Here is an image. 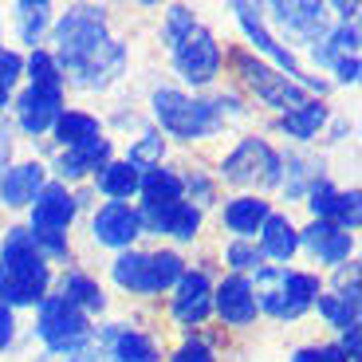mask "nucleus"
Segmentation results:
<instances>
[{
  "mask_svg": "<svg viewBox=\"0 0 362 362\" xmlns=\"http://www.w3.org/2000/svg\"><path fill=\"white\" fill-rule=\"evenodd\" d=\"M55 67L59 79L83 90H103L122 75L127 52L115 36H107L103 8H71L55 28Z\"/></svg>",
  "mask_w": 362,
  "mask_h": 362,
  "instance_id": "obj_1",
  "label": "nucleus"
},
{
  "mask_svg": "<svg viewBox=\"0 0 362 362\" xmlns=\"http://www.w3.org/2000/svg\"><path fill=\"white\" fill-rule=\"evenodd\" d=\"M47 260L36 248L28 228H8L4 236V248H0V303H40L47 291Z\"/></svg>",
  "mask_w": 362,
  "mask_h": 362,
  "instance_id": "obj_2",
  "label": "nucleus"
},
{
  "mask_svg": "<svg viewBox=\"0 0 362 362\" xmlns=\"http://www.w3.org/2000/svg\"><path fill=\"white\" fill-rule=\"evenodd\" d=\"M256 296V308H264L276 319H299L303 311L319 299V280L308 272H276L264 268L260 272V291Z\"/></svg>",
  "mask_w": 362,
  "mask_h": 362,
  "instance_id": "obj_3",
  "label": "nucleus"
},
{
  "mask_svg": "<svg viewBox=\"0 0 362 362\" xmlns=\"http://www.w3.org/2000/svg\"><path fill=\"white\" fill-rule=\"evenodd\" d=\"M221 107L225 103L189 99L181 90H154V115L170 134L177 138H205L221 127Z\"/></svg>",
  "mask_w": 362,
  "mask_h": 362,
  "instance_id": "obj_4",
  "label": "nucleus"
},
{
  "mask_svg": "<svg viewBox=\"0 0 362 362\" xmlns=\"http://www.w3.org/2000/svg\"><path fill=\"white\" fill-rule=\"evenodd\" d=\"M177 252H122L115 260V280L130 291H165L181 280Z\"/></svg>",
  "mask_w": 362,
  "mask_h": 362,
  "instance_id": "obj_5",
  "label": "nucleus"
},
{
  "mask_svg": "<svg viewBox=\"0 0 362 362\" xmlns=\"http://www.w3.org/2000/svg\"><path fill=\"white\" fill-rule=\"evenodd\" d=\"M40 339L52 351H75L87 339V315L64 296L40 299Z\"/></svg>",
  "mask_w": 362,
  "mask_h": 362,
  "instance_id": "obj_6",
  "label": "nucleus"
},
{
  "mask_svg": "<svg viewBox=\"0 0 362 362\" xmlns=\"http://www.w3.org/2000/svg\"><path fill=\"white\" fill-rule=\"evenodd\" d=\"M225 177L240 185H280V158L268 142L245 138L233 154L225 158Z\"/></svg>",
  "mask_w": 362,
  "mask_h": 362,
  "instance_id": "obj_7",
  "label": "nucleus"
},
{
  "mask_svg": "<svg viewBox=\"0 0 362 362\" xmlns=\"http://www.w3.org/2000/svg\"><path fill=\"white\" fill-rule=\"evenodd\" d=\"M173 59H177V71L189 83H209L221 67V47L205 28L193 24L189 32L173 44Z\"/></svg>",
  "mask_w": 362,
  "mask_h": 362,
  "instance_id": "obj_8",
  "label": "nucleus"
},
{
  "mask_svg": "<svg viewBox=\"0 0 362 362\" xmlns=\"http://www.w3.org/2000/svg\"><path fill=\"white\" fill-rule=\"evenodd\" d=\"M236 67H240L245 83L256 90V95H260L264 103H268V107H280L284 115H288V110H296L299 103H303V90H299L296 83L288 79V75H276L272 67L256 64V59H252L248 52H240V55H236Z\"/></svg>",
  "mask_w": 362,
  "mask_h": 362,
  "instance_id": "obj_9",
  "label": "nucleus"
},
{
  "mask_svg": "<svg viewBox=\"0 0 362 362\" xmlns=\"http://www.w3.org/2000/svg\"><path fill=\"white\" fill-rule=\"evenodd\" d=\"M75 217V197L64 185H44L36 193V209H32V236H64V228Z\"/></svg>",
  "mask_w": 362,
  "mask_h": 362,
  "instance_id": "obj_10",
  "label": "nucleus"
},
{
  "mask_svg": "<svg viewBox=\"0 0 362 362\" xmlns=\"http://www.w3.org/2000/svg\"><path fill=\"white\" fill-rule=\"evenodd\" d=\"M146 228L165 236H177V240H193L201 228V209L185 205V201H170V205H146V213H138Z\"/></svg>",
  "mask_w": 362,
  "mask_h": 362,
  "instance_id": "obj_11",
  "label": "nucleus"
},
{
  "mask_svg": "<svg viewBox=\"0 0 362 362\" xmlns=\"http://www.w3.org/2000/svg\"><path fill=\"white\" fill-rule=\"evenodd\" d=\"M59 103H64V87H28L16 103L20 127H24L28 134H44L47 127H55V118L64 115Z\"/></svg>",
  "mask_w": 362,
  "mask_h": 362,
  "instance_id": "obj_12",
  "label": "nucleus"
},
{
  "mask_svg": "<svg viewBox=\"0 0 362 362\" xmlns=\"http://www.w3.org/2000/svg\"><path fill=\"white\" fill-rule=\"evenodd\" d=\"M138 233H142V221H138V213L130 205L110 201V205H103L99 213H95V240H99V245L130 248V240H134Z\"/></svg>",
  "mask_w": 362,
  "mask_h": 362,
  "instance_id": "obj_13",
  "label": "nucleus"
},
{
  "mask_svg": "<svg viewBox=\"0 0 362 362\" xmlns=\"http://www.w3.org/2000/svg\"><path fill=\"white\" fill-rule=\"evenodd\" d=\"M209 308H213V288H209L205 272H189L177 280V296H173V315L181 319L185 327L205 323Z\"/></svg>",
  "mask_w": 362,
  "mask_h": 362,
  "instance_id": "obj_14",
  "label": "nucleus"
},
{
  "mask_svg": "<svg viewBox=\"0 0 362 362\" xmlns=\"http://www.w3.org/2000/svg\"><path fill=\"white\" fill-rule=\"evenodd\" d=\"M308 205L319 221H327V225H339V228L358 225V193H339V189H331L327 181H315Z\"/></svg>",
  "mask_w": 362,
  "mask_h": 362,
  "instance_id": "obj_15",
  "label": "nucleus"
},
{
  "mask_svg": "<svg viewBox=\"0 0 362 362\" xmlns=\"http://www.w3.org/2000/svg\"><path fill=\"white\" fill-rule=\"evenodd\" d=\"M252 284L245 280V276H228L225 284L217 288V296H213V303H217V311L225 315V323L233 327H245L256 319V296H252Z\"/></svg>",
  "mask_w": 362,
  "mask_h": 362,
  "instance_id": "obj_16",
  "label": "nucleus"
},
{
  "mask_svg": "<svg viewBox=\"0 0 362 362\" xmlns=\"http://www.w3.org/2000/svg\"><path fill=\"white\" fill-rule=\"evenodd\" d=\"M40 189H44V165H36V162L12 165V170L0 177V197H4V205H12V209L32 205Z\"/></svg>",
  "mask_w": 362,
  "mask_h": 362,
  "instance_id": "obj_17",
  "label": "nucleus"
},
{
  "mask_svg": "<svg viewBox=\"0 0 362 362\" xmlns=\"http://www.w3.org/2000/svg\"><path fill=\"white\" fill-rule=\"evenodd\" d=\"M303 245L319 256L323 264H343L351 256V233L339 225H327V221H315V225L303 233Z\"/></svg>",
  "mask_w": 362,
  "mask_h": 362,
  "instance_id": "obj_18",
  "label": "nucleus"
},
{
  "mask_svg": "<svg viewBox=\"0 0 362 362\" xmlns=\"http://www.w3.org/2000/svg\"><path fill=\"white\" fill-rule=\"evenodd\" d=\"M110 162V142L107 138H90V142H79V146H67L59 154V173L64 177H83L90 170H103Z\"/></svg>",
  "mask_w": 362,
  "mask_h": 362,
  "instance_id": "obj_19",
  "label": "nucleus"
},
{
  "mask_svg": "<svg viewBox=\"0 0 362 362\" xmlns=\"http://www.w3.org/2000/svg\"><path fill=\"white\" fill-rule=\"evenodd\" d=\"M272 12H276V20H280L284 28H291V32H299L303 40H315L327 32V8L323 4H272Z\"/></svg>",
  "mask_w": 362,
  "mask_h": 362,
  "instance_id": "obj_20",
  "label": "nucleus"
},
{
  "mask_svg": "<svg viewBox=\"0 0 362 362\" xmlns=\"http://www.w3.org/2000/svg\"><path fill=\"white\" fill-rule=\"evenodd\" d=\"M236 16H240V24H245V32H248V40H252L260 52H268L272 59L280 67H288V75H299V64H296V55L288 52V47H280L276 40L268 36V28H264V20H260V12L252 8V4H236Z\"/></svg>",
  "mask_w": 362,
  "mask_h": 362,
  "instance_id": "obj_21",
  "label": "nucleus"
},
{
  "mask_svg": "<svg viewBox=\"0 0 362 362\" xmlns=\"http://www.w3.org/2000/svg\"><path fill=\"white\" fill-rule=\"evenodd\" d=\"M268 217H272V209H268V201H260V197H236L233 205L225 209V225L233 228L236 236L260 233Z\"/></svg>",
  "mask_w": 362,
  "mask_h": 362,
  "instance_id": "obj_22",
  "label": "nucleus"
},
{
  "mask_svg": "<svg viewBox=\"0 0 362 362\" xmlns=\"http://www.w3.org/2000/svg\"><path fill=\"white\" fill-rule=\"evenodd\" d=\"M181 189H185V181H181L173 170H162V165H154V170L138 181V193L146 197V205H170V201H181Z\"/></svg>",
  "mask_w": 362,
  "mask_h": 362,
  "instance_id": "obj_23",
  "label": "nucleus"
},
{
  "mask_svg": "<svg viewBox=\"0 0 362 362\" xmlns=\"http://www.w3.org/2000/svg\"><path fill=\"white\" fill-rule=\"evenodd\" d=\"M260 233H264V252H268L272 260H291V252L299 248V233L291 228L288 217H276V213H272Z\"/></svg>",
  "mask_w": 362,
  "mask_h": 362,
  "instance_id": "obj_24",
  "label": "nucleus"
},
{
  "mask_svg": "<svg viewBox=\"0 0 362 362\" xmlns=\"http://www.w3.org/2000/svg\"><path fill=\"white\" fill-rule=\"evenodd\" d=\"M138 170L130 162H107L99 170V189L107 193V197H115L118 205H122V201L130 197V193H138Z\"/></svg>",
  "mask_w": 362,
  "mask_h": 362,
  "instance_id": "obj_25",
  "label": "nucleus"
},
{
  "mask_svg": "<svg viewBox=\"0 0 362 362\" xmlns=\"http://www.w3.org/2000/svg\"><path fill=\"white\" fill-rule=\"evenodd\" d=\"M323 122H327V107H323V103H299L296 110H288V115H284L280 127L288 130L291 138L308 142V138L319 134V127H323Z\"/></svg>",
  "mask_w": 362,
  "mask_h": 362,
  "instance_id": "obj_26",
  "label": "nucleus"
},
{
  "mask_svg": "<svg viewBox=\"0 0 362 362\" xmlns=\"http://www.w3.org/2000/svg\"><path fill=\"white\" fill-rule=\"evenodd\" d=\"M64 299L67 303H75V308H87V311H103L107 308V296H103V288L90 276H83V272H67L64 276Z\"/></svg>",
  "mask_w": 362,
  "mask_h": 362,
  "instance_id": "obj_27",
  "label": "nucleus"
},
{
  "mask_svg": "<svg viewBox=\"0 0 362 362\" xmlns=\"http://www.w3.org/2000/svg\"><path fill=\"white\" fill-rule=\"evenodd\" d=\"M319 311H323L335 327H343V331L358 327V288L335 291V296H319Z\"/></svg>",
  "mask_w": 362,
  "mask_h": 362,
  "instance_id": "obj_28",
  "label": "nucleus"
},
{
  "mask_svg": "<svg viewBox=\"0 0 362 362\" xmlns=\"http://www.w3.org/2000/svg\"><path fill=\"white\" fill-rule=\"evenodd\" d=\"M110 351H115V362H158L154 343L142 331H115Z\"/></svg>",
  "mask_w": 362,
  "mask_h": 362,
  "instance_id": "obj_29",
  "label": "nucleus"
},
{
  "mask_svg": "<svg viewBox=\"0 0 362 362\" xmlns=\"http://www.w3.org/2000/svg\"><path fill=\"white\" fill-rule=\"evenodd\" d=\"M55 130H59V142L67 146H79V142H90V138H99V122L90 115H79V110H67V115L55 118Z\"/></svg>",
  "mask_w": 362,
  "mask_h": 362,
  "instance_id": "obj_30",
  "label": "nucleus"
},
{
  "mask_svg": "<svg viewBox=\"0 0 362 362\" xmlns=\"http://www.w3.org/2000/svg\"><path fill=\"white\" fill-rule=\"evenodd\" d=\"M16 20H20V36H24V44L36 47L40 36H44V28H47V20H52V4H20Z\"/></svg>",
  "mask_w": 362,
  "mask_h": 362,
  "instance_id": "obj_31",
  "label": "nucleus"
},
{
  "mask_svg": "<svg viewBox=\"0 0 362 362\" xmlns=\"http://www.w3.org/2000/svg\"><path fill=\"white\" fill-rule=\"evenodd\" d=\"M354 47H358V32H354V24H343L335 36L327 40V47H315V59H323V64H339L346 52L354 55Z\"/></svg>",
  "mask_w": 362,
  "mask_h": 362,
  "instance_id": "obj_32",
  "label": "nucleus"
},
{
  "mask_svg": "<svg viewBox=\"0 0 362 362\" xmlns=\"http://www.w3.org/2000/svg\"><path fill=\"white\" fill-rule=\"evenodd\" d=\"M28 71H32V87H64L55 59L47 52H40V47L32 52V59H28Z\"/></svg>",
  "mask_w": 362,
  "mask_h": 362,
  "instance_id": "obj_33",
  "label": "nucleus"
},
{
  "mask_svg": "<svg viewBox=\"0 0 362 362\" xmlns=\"http://www.w3.org/2000/svg\"><path fill=\"white\" fill-rule=\"evenodd\" d=\"M162 162V138L158 134H142V142L134 146V150H130V165H158Z\"/></svg>",
  "mask_w": 362,
  "mask_h": 362,
  "instance_id": "obj_34",
  "label": "nucleus"
},
{
  "mask_svg": "<svg viewBox=\"0 0 362 362\" xmlns=\"http://www.w3.org/2000/svg\"><path fill=\"white\" fill-rule=\"evenodd\" d=\"M193 24H197V20H193L189 8H181V4H177V8H170V24H165V40H170V47L177 44V40L185 36Z\"/></svg>",
  "mask_w": 362,
  "mask_h": 362,
  "instance_id": "obj_35",
  "label": "nucleus"
},
{
  "mask_svg": "<svg viewBox=\"0 0 362 362\" xmlns=\"http://www.w3.org/2000/svg\"><path fill=\"white\" fill-rule=\"evenodd\" d=\"M260 260H264V252L252 245H245V240H236V245L228 248V264H233V268H260Z\"/></svg>",
  "mask_w": 362,
  "mask_h": 362,
  "instance_id": "obj_36",
  "label": "nucleus"
},
{
  "mask_svg": "<svg viewBox=\"0 0 362 362\" xmlns=\"http://www.w3.org/2000/svg\"><path fill=\"white\" fill-rule=\"evenodd\" d=\"M20 67H24V59H20L16 52H4V47H0V87L4 90L20 79Z\"/></svg>",
  "mask_w": 362,
  "mask_h": 362,
  "instance_id": "obj_37",
  "label": "nucleus"
},
{
  "mask_svg": "<svg viewBox=\"0 0 362 362\" xmlns=\"http://www.w3.org/2000/svg\"><path fill=\"white\" fill-rule=\"evenodd\" d=\"M173 362H213V351H209L205 343H197V339H193V343H185L177 354H173Z\"/></svg>",
  "mask_w": 362,
  "mask_h": 362,
  "instance_id": "obj_38",
  "label": "nucleus"
},
{
  "mask_svg": "<svg viewBox=\"0 0 362 362\" xmlns=\"http://www.w3.org/2000/svg\"><path fill=\"white\" fill-rule=\"evenodd\" d=\"M12 335H16V323H12V311L0 303V351L12 343Z\"/></svg>",
  "mask_w": 362,
  "mask_h": 362,
  "instance_id": "obj_39",
  "label": "nucleus"
},
{
  "mask_svg": "<svg viewBox=\"0 0 362 362\" xmlns=\"http://www.w3.org/2000/svg\"><path fill=\"white\" fill-rule=\"evenodd\" d=\"M335 71H339V79H343V83H354V79H358V59H354V55H343V59L335 64Z\"/></svg>",
  "mask_w": 362,
  "mask_h": 362,
  "instance_id": "obj_40",
  "label": "nucleus"
},
{
  "mask_svg": "<svg viewBox=\"0 0 362 362\" xmlns=\"http://www.w3.org/2000/svg\"><path fill=\"white\" fill-rule=\"evenodd\" d=\"M67 362H103V354L95 351V346H75V354Z\"/></svg>",
  "mask_w": 362,
  "mask_h": 362,
  "instance_id": "obj_41",
  "label": "nucleus"
},
{
  "mask_svg": "<svg viewBox=\"0 0 362 362\" xmlns=\"http://www.w3.org/2000/svg\"><path fill=\"white\" fill-rule=\"evenodd\" d=\"M339 351H351V358H358V327H351V331H346L343 335V346H339Z\"/></svg>",
  "mask_w": 362,
  "mask_h": 362,
  "instance_id": "obj_42",
  "label": "nucleus"
},
{
  "mask_svg": "<svg viewBox=\"0 0 362 362\" xmlns=\"http://www.w3.org/2000/svg\"><path fill=\"white\" fill-rule=\"evenodd\" d=\"M291 362H327V351L308 346V351H296V358H291Z\"/></svg>",
  "mask_w": 362,
  "mask_h": 362,
  "instance_id": "obj_43",
  "label": "nucleus"
},
{
  "mask_svg": "<svg viewBox=\"0 0 362 362\" xmlns=\"http://www.w3.org/2000/svg\"><path fill=\"white\" fill-rule=\"evenodd\" d=\"M189 189H197V193H201V197H205V201L213 197V189H209V181L201 177V173H193V177H189Z\"/></svg>",
  "mask_w": 362,
  "mask_h": 362,
  "instance_id": "obj_44",
  "label": "nucleus"
},
{
  "mask_svg": "<svg viewBox=\"0 0 362 362\" xmlns=\"http://www.w3.org/2000/svg\"><path fill=\"white\" fill-rule=\"evenodd\" d=\"M8 154H12V142H8V127H0V165L8 162Z\"/></svg>",
  "mask_w": 362,
  "mask_h": 362,
  "instance_id": "obj_45",
  "label": "nucleus"
},
{
  "mask_svg": "<svg viewBox=\"0 0 362 362\" xmlns=\"http://www.w3.org/2000/svg\"><path fill=\"white\" fill-rule=\"evenodd\" d=\"M354 12H358V8H354V4H339V16H343V20H351Z\"/></svg>",
  "mask_w": 362,
  "mask_h": 362,
  "instance_id": "obj_46",
  "label": "nucleus"
},
{
  "mask_svg": "<svg viewBox=\"0 0 362 362\" xmlns=\"http://www.w3.org/2000/svg\"><path fill=\"white\" fill-rule=\"evenodd\" d=\"M4 103H8V90H4V87H0V107H4Z\"/></svg>",
  "mask_w": 362,
  "mask_h": 362,
  "instance_id": "obj_47",
  "label": "nucleus"
}]
</instances>
